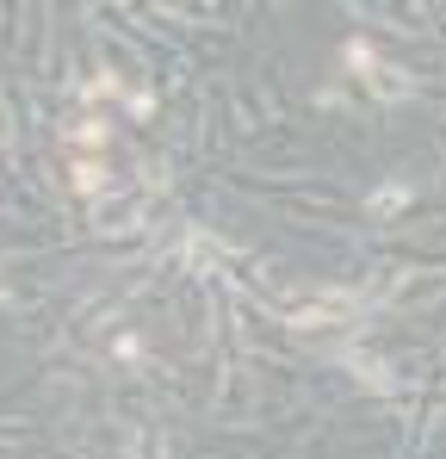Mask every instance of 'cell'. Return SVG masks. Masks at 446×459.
Returning a JSON list of instances; mask_svg holds the SVG:
<instances>
[{"mask_svg":"<svg viewBox=\"0 0 446 459\" xmlns=\"http://www.w3.org/2000/svg\"><path fill=\"white\" fill-rule=\"evenodd\" d=\"M74 186H81L87 199H99V193H106V168H93V161H74Z\"/></svg>","mask_w":446,"mask_h":459,"instance_id":"cell-1","label":"cell"},{"mask_svg":"<svg viewBox=\"0 0 446 459\" xmlns=\"http://www.w3.org/2000/svg\"><path fill=\"white\" fill-rule=\"evenodd\" d=\"M74 143H81V150H99V143H106V125H81Z\"/></svg>","mask_w":446,"mask_h":459,"instance_id":"cell-3","label":"cell"},{"mask_svg":"<svg viewBox=\"0 0 446 459\" xmlns=\"http://www.w3.org/2000/svg\"><path fill=\"white\" fill-rule=\"evenodd\" d=\"M112 93H118V81H112V75H99V81H87V100H112Z\"/></svg>","mask_w":446,"mask_h":459,"instance_id":"cell-4","label":"cell"},{"mask_svg":"<svg viewBox=\"0 0 446 459\" xmlns=\"http://www.w3.org/2000/svg\"><path fill=\"white\" fill-rule=\"evenodd\" d=\"M403 205H409V193H403V186H384V193L372 199V212H378V218H384V212H403Z\"/></svg>","mask_w":446,"mask_h":459,"instance_id":"cell-2","label":"cell"}]
</instances>
